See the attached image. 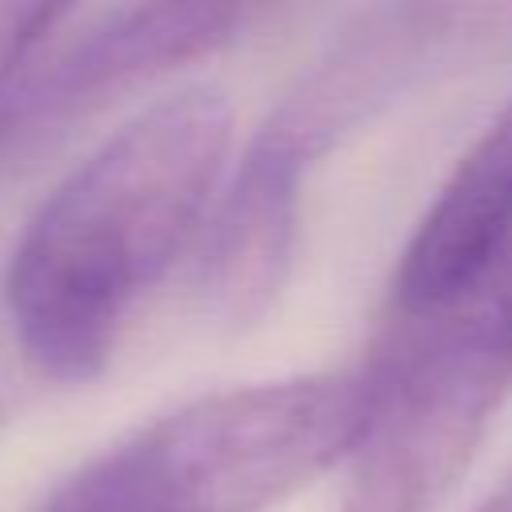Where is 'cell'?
<instances>
[{"label":"cell","instance_id":"cell-1","mask_svg":"<svg viewBox=\"0 0 512 512\" xmlns=\"http://www.w3.org/2000/svg\"><path fill=\"white\" fill-rule=\"evenodd\" d=\"M232 108L184 88L136 112L24 224L4 304L24 360L56 380L104 372L136 300L168 272L220 192Z\"/></svg>","mask_w":512,"mask_h":512},{"label":"cell","instance_id":"cell-2","mask_svg":"<svg viewBox=\"0 0 512 512\" xmlns=\"http://www.w3.org/2000/svg\"><path fill=\"white\" fill-rule=\"evenodd\" d=\"M368 412L360 372H308L196 396L76 468L84 512H264L348 460Z\"/></svg>","mask_w":512,"mask_h":512},{"label":"cell","instance_id":"cell-3","mask_svg":"<svg viewBox=\"0 0 512 512\" xmlns=\"http://www.w3.org/2000/svg\"><path fill=\"white\" fill-rule=\"evenodd\" d=\"M340 512H436L512 396V252L460 296L396 312L368 364Z\"/></svg>","mask_w":512,"mask_h":512},{"label":"cell","instance_id":"cell-4","mask_svg":"<svg viewBox=\"0 0 512 512\" xmlns=\"http://www.w3.org/2000/svg\"><path fill=\"white\" fill-rule=\"evenodd\" d=\"M248 16V8L232 4L60 8L24 68L16 92V136L64 124L108 100V92L228 48Z\"/></svg>","mask_w":512,"mask_h":512},{"label":"cell","instance_id":"cell-5","mask_svg":"<svg viewBox=\"0 0 512 512\" xmlns=\"http://www.w3.org/2000/svg\"><path fill=\"white\" fill-rule=\"evenodd\" d=\"M512 252V100L484 136L456 160L428 212L412 228L396 276L392 308L424 312L492 272Z\"/></svg>","mask_w":512,"mask_h":512},{"label":"cell","instance_id":"cell-6","mask_svg":"<svg viewBox=\"0 0 512 512\" xmlns=\"http://www.w3.org/2000/svg\"><path fill=\"white\" fill-rule=\"evenodd\" d=\"M300 184L304 172L248 140L228 184L216 192L200 256V296L220 324L244 328L272 308L296 248Z\"/></svg>","mask_w":512,"mask_h":512},{"label":"cell","instance_id":"cell-7","mask_svg":"<svg viewBox=\"0 0 512 512\" xmlns=\"http://www.w3.org/2000/svg\"><path fill=\"white\" fill-rule=\"evenodd\" d=\"M56 12V4H0V152L16 136V92Z\"/></svg>","mask_w":512,"mask_h":512},{"label":"cell","instance_id":"cell-8","mask_svg":"<svg viewBox=\"0 0 512 512\" xmlns=\"http://www.w3.org/2000/svg\"><path fill=\"white\" fill-rule=\"evenodd\" d=\"M480 512H512V480H504V484L480 504Z\"/></svg>","mask_w":512,"mask_h":512},{"label":"cell","instance_id":"cell-9","mask_svg":"<svg viewBox=\"0 0 512 512\" xmlns=\"http://www.w3.org/2000/svg\"><path fill=\"white\" fill-rule=\"evenodd\" d=\"M40 512H84V508H76V504H68L64 496H56V492H52V496H48V504H44Z\"/></svg>","mask_w":512,"mask_h":512}]
</instances>
